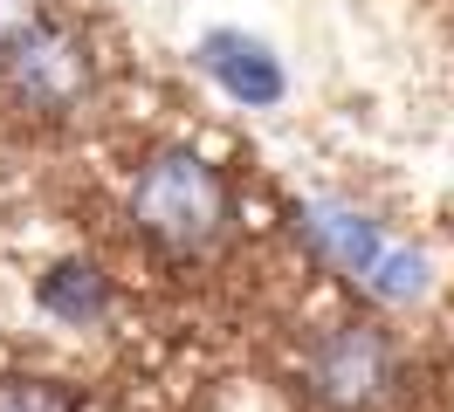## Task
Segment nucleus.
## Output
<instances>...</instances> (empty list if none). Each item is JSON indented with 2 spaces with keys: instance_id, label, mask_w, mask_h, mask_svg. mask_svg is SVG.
<instances>
[{
  "instance_id": "1",
  "label": "nucleus",
  "mask_w": 454,
  "mask_h": 412,
  "mask_svg": "<svg viewBox=\"0 0 454 412\" xmlns=\"http://www.w3.org/2000/svg\"><path fill=\"white\" fill-rule=\"evenodd\" d=\"M234 220V192L200 152H159L131 186V227L159 254H207Z\"/></svg>"
},
{
  "instance_id": "2",
  "label": "nucleus",
  "mask_w": 454,
  "mask_h": 412,
  "mask_svg": "<svg viewBox=\"0 0 454 412\" xmlns=\"http://www.w3.org/2000/svg\"><path fill=\"white\" fill-rule=\"evenodd\" d=\"M303 385H310L317 406H331V412H372V406H386L393 385H399L393 337L372 330V323L324 330V337L310 344V357H303Z\"/></svg>"
},
{
  "instance_id": "3",
  "label": "nucleus",
  "mask_w": 454,
  "mask_h": 412,
  "mask_svg": "<svg viewBox=\"0 0 454 412\" xmlns=\"http://www.w3.org/2000/svg\"><path fill=\"white\" fill-rule=\"evenodd\" d=\"M90 76H97L90 49L56 21H42L28 42L0 55V97L14 110H35V117H69L90 97Z\"/></svg>"
},
{
  "instance_id": "4",
  "label": "nucleus",
  "mask_w": 454,
  "mask_h": 412,
  "mask_svg": "<svg viewBox=\"0 0 454 412\" xmlns=\"http://www.w3.org/2000/svg\"><path fill=\"white\" fill-rule=\"evenodd\" d=\"M303 227H310V241L324 247V254H331L351 282H365L372 296H393V302H399V296H420V261H413V254H399V247L372 227V220L317 206Z\"/></svg>"
},
{
  "instance_id": "5",
  "label": "nucleus",
  "mask_w": 454,
  "mask_h": 412,
  "mask_svg": "<svg viewBox=\"0 0 454 412\" xmlns=\"http://www.w3.org/2000/svg\"><path fill=\"white\" fill-rule=\"evenodd\" d=\"M42 309H56L62 323H97L111 309V289H104V275L90 261H56L42 275Z\"/></svg>"
},
{
  "instance_id": "6",
  "label": "nucleus",
  "mask_w": 454,
  "mask_h": 412,
  "mask_svg": "<svg viewBox=\"0 0 454 412\" xmlns=\"http://www.w3.org/2000/svg\"><path fill=\"white\" fill-rule=\"evenodd\" d=\"M207 62H214V76H221L234 97H248V104H269V97L283 89L276 62H269L262 49H241V42H214V49H207Z\"/></svg>"
},
{
  "instance_id": "7",
  "label": "nucleus",
  "mask_w": 454,
  "mask_h": 412,
  "mask_svg": "<svg viewBox=\"0 0 454 412\" xmlns=\"http://www.w3.org/2000/svg\"><path fill=\"white\" fill-rule=\"evenodd\" d=\"M0 412H76V406L49 378H0Z\"/></svg>"
},
{
  "instance_id": "8",
  "label": "nucleus",
  "mask_w": 454,
  "mask_h": 412,
  "mask_svg": "<svg viewBox=\"0 0 454 412\" xmlns=\"http://www.w3.org/2000/svg\"><path fill=\"white\" fill-rule=\"evenodd\" d=\"M42 21H49V7H42V0H0V55L14 49V42H28Z\"/></svg>"
}]
</instances>
